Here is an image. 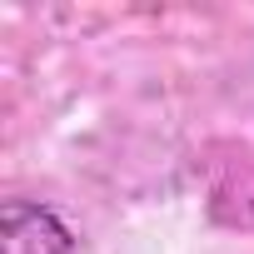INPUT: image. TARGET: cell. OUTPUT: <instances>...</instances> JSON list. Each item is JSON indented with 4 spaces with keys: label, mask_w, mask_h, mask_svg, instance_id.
I'll use <instances>...</instances> for the list:
<instances>
[{
    "label": "cell",
    "mask_w": 254,
    "mask_h": 254,
    "mask_svg": "<svg viewBox=\"0 0 254 254\" xmlns=\"http://www.w3.org/2000/svg\"><path fill=\"white\" fill-rule=\"evenodd\" d=\"M0 244H5V254H75V234L65 229V219L30 199H5Z\"/></svg>",
    "instance_id": "cell-1"
}]
</instances>
